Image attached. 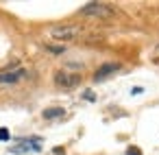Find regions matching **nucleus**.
<instances>
[{"instance_id": "f257e3e1", "label": "nucleus", "mask_w": 159, "mask_h": 155, "mask_svg": "<svg viewBox=\"0 0 159 155\" xmlns=\"http://www.w3.org/2000/svg\"><path fill=\"white\" fill-rule=\"evenodd\" d=\"M116 13H118L116 7L107 5V2H89L85 7H81V11H79V16H83V18H96V20H109Z\"/></svg>"}, {"instance_id": "f03ea898", "label": "nucleus", "mask_w": 159, "mask_h": 155, "mask_svg": "<svg viewBox=\"0 0 159 155\" xmlns=\"http://www.w3.org/2000/svg\"><path fill=\"white\" fill-rule=\"evenodd\" d=\"M81 33H83V26H79V24H61V26H55L50 31V37L55 42H72Z\"/></svg>"}, {"instance_id": "7ed1b4c3", "label": "nucleus", "mask_w": 159, "mask_h": 155, "mask_svg": "<svg viewBox=\"0 0 159 155\" xmlns=\"http://www.w3.org/2000/svg\"><path fill=\"white\" fill-rule=\"evenodd\" d=\"M11 153H16V155H22V153H37V151H42V138H22L18 144H13L11 148H9Z\"/></svg>"}, {"instance_id": "20e7f679", "label": "nucleus", "mask_w": 159, "mask_h": 155, "mask_svg": "<svg viewBox=\"0 0 159 155\" xmlns=\"http://www.w3.org/2000/svg\"><path fill=\"white\" fill-rule=\"evenodd\" d=\"M26 77V68L18 66V68H9L0 72V85H16Z\"/></svg>"}, {"instance_id": "39448f33", "label": "nucleus", "mask_w": 159, "mask_h": 155, "mask_svg": "<svg viewBox=\"0 0 159 155\" xmlns=\"http://www.w3.org/2000/svg\"><path fill=\"white\" fill-rule=\"evenodd\" d=\"M55 83H57L59 87H66V90H70V87H76V85L81 83V74H72V72L59 70V72L55 74Z\"/></svg>"}, {"instance_id": "423d86ee", "label": "nucleus", "mask_w": 159, "mask_h": 155, "mask_svg": "<svg viewBox=\"0 0 159 155\" xmlns=\"http://www.w3.org/2000/svg\"><path fill=\"white\" fill-rule=\"evenodd\" d=\"M118 70H120V63H102V66L94 72V81H105L107 77L116 74Z\"/></svg>"}, {"instance_id": "0eeeda50", "label": "nucleus", "mask_w": 159, "mask_h": 155, "mask_svg": "<svg viewBox=\"0 0 159 155\" xmlns=\"http://www.w3.org/2000/svg\"><path fill=\"white\" fill-rule=\"evenodd\" d=\"M66 111H63V107H48V109H44L42 111V116L46 118V120H55V118H61Z\"/></svg>"}, {"instance_id": "6e6552de", "label": "nucleus", "mask_w": 159, "mask_h": 155, "mask_svg": "<svg viewBox=\"0 0 159 155\" xmlns=\"http://www.w3.org/2000/svg\"><path fill=\"white\" fill-rule=\"evenodd\" d=\"M7 140H11V133H9V129L0 127V142H7Z\"/></svg>"}, {"instance_id": "1a4fd4ad", "label": "nucleus", "mask_w": 159, "mask_h": 155, "mask_svg": "<svg viewBox=\"0 0 159 155\" xmlns=\"http://www.w3.org/2000/svg\"><path fill=\"white\" fill-rule=\"evenodd\" d=\"M46 50H50L52 55H61L63 53V46H50V44H46Z\"/></svg>"}, {"instance_id": "9d476101", "label": "nucleus", "mask_w": 159, "mask_h": 155, "mask_svg": "<svg viewBox=\"0 0 159 155\" xmlns=\"http://www.w3.org/2000/svg\"><path fill=\"white\" fill-rule=\"evenodd\" d=\"M126 155H142V151H139L137 146H129V148H126Z\"/></svg>"}, {"instance_id": "9b49d317", "label": "nucleus", "mask_w": 159, "mask_h": 155, "mask_svg": "<svg viewBox=\"0 0 159 155\" xmlns=\"http://www.w3.org/2000/svg\"><path fill=\"white\" fill-rule=\"evenodd\" d=\"M142 92H144V87H139V85H137V87H133V90H131V94H133V96H137V94H142Z\"/></svg>"}, {"instance_id": "f8f14e48", "label": "nucleus", "mask_w": 159, "mask_h": 155, "mask_svg": "<svg viewBox=\"0 0 159 155\" xmlns=\"http://www.w3.org/2000/svg\"><path fill=\"white\" fill-rule=\"evenodd\" d=\"M155 53H157V55H159V44H157V46H155Z\"/></svg>"}]
</instances>
